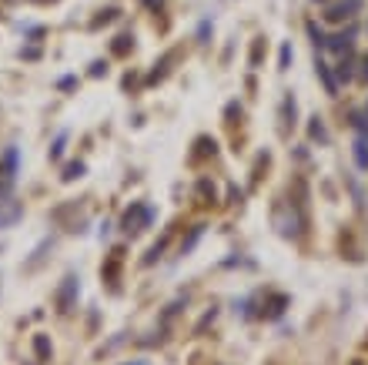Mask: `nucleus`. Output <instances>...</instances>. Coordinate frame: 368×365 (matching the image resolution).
I'll return each instance as SVG.
<instances>
[{"label":"nucleus","instance_id":"f257e3e1","mask_svg":"<svg viewBox=\"0 0 368 365\" xmlns=\"http://www.w3.org/2000/svg\"><path fill=\"white\" fill-rule=\"evenodd\" d=\"M77 291H81V285H77V275H67V278H64V285L57 289V312H71V308H74Z\"/></svg>","mask_w":368,"mask_h":365},{"label":"nucleus","instance_id":"f03ea898","mask_svg":"<svg viewBox=\"0 0 368 365\" xmlns=\"http://www.w3.org/2000/svg\"><path fill=\"white\" fill-rule=\"evenodd\" d=\"M148 225H151V212H148L144 204H134V208L124 214V228H127V231H141V228H148Z\"/></svg>","mask_w":368,"mask_h":365},{"label":"nucleus","instance_id":"7ed1b4c3","mask_svg":"<svg viewBox=\"0 0 368 365\" xmlns=\"http://www.w3.org/2000/svg\"><path fill=\"white\" fill-rule=\"evenodd\" d=\"M358 4H362V0H342V4H335L328 11V21H345V17H352V11H358Z\"/></svg>","mask_w":368,"mask_h":365},{"label":"nucleus","instance_id":"20e7f679","mask_svg":"<svg viewBox=\"0 0 368 365\" xmlns=\"http://www.w3.org/2000/svg\"><path fill=\"white\" fill-rule=\"evenodd\" d=\"M355 164L362 168V171H368V138L355 141Z\"/></svg>","mask_w":368,"mask_h":365},{"label":"nucleus","instance_id":"39448f33","mask_svg":"<svg viewBox=\"0 0 368 365\" xmlns=\"http://www.w3.org/2000/svg\"><path fill=\"white\" fill-rule=\"evenodd\" d=\"M34 349H37L40 362H47V359H51V342L44 339V335H37V339H34Z\"/></svg>","mask_w":368,"mask_h":365},{"label":"nucleus","instance_id":"423d86ee","mask_svg":"<svg viewBox=\"0 0 368 365\" xmlns=\"http://www.w3.org/2000/svg\"><path fill=\"white\" fill-rule=\"evenodd\" d=\"M81 171H84V168H81V164H71V168H67V181H71V178H81Z\"/></svg>","mask_w":368,"mask_h":365},{"label":"nucleus","instance_id":"0eeeda50","mask_svg":"<svg viewBox=\"0 0 368 365\" xmlns=\"http://www.w3.org/2000/svg\"><path fill=\"white\" fill-rule=\"evenodd\" d=\"M127 40H131V37H117V44H114V51H117V54H124V51H127Z\"/></svg>","mask_w":368,"mask_h":365},{"label":"nucleus","instance_id":"6e6552de","mask_svg":"<svg viewBox=\"0 0 368 365\" xmlns=\"http://www.w3.org/2000/svg\"><path fill=\"white\" fill-rule=\"evenodd\" d=\"M311 134H315V138H325V127L318 124V117H315V124H311Z\"/></svg>","mask_w":368,"mask_h":365},{"label":"nucleus","instance_id":"1a4fd4ad","mask_svg":"<svg viewBox=\"0 0 368 365\" xmlns=\"http://www.w3.org/2000/svg\"><path fill=\"white\" fill-rule=\"evenodd\" d=\"M362 77H365V81H368V57H365V61H362Z\"/></svg>","mask_w":368,"mask_h":365}]
</instances>
